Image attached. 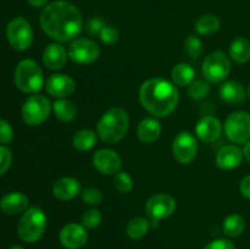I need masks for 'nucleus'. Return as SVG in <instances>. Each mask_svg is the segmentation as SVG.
Here are the masks:
<instances>
[{
	"label": "nucleus",
	"instance_id": "obj_1",
	"mask_svg": "<svg viewBox=\"0 0 250 249\" xmlns=\"http://www.w3.org/2000/svg\"><path fill=\"white\" fill-rule=\"evenodd\" d=\"M39 22L42 29L58 42L72 41L81 33L83 27L80 10L66 0H56L44 6Z\"/></svg>",
	"mask_w": 250,
	"mask_h": 249
},
{
	"label": "nucleus",
	"instance_id": "obj_2",
	"mask_svg": "<svg viewBox=\"0 0 250 249\" xmlns=\"http://www.w3.org/2000/svg\"><path fill=\"white\" fill-rule=\"evenodd\" d=\"M139 100L155 117H165L176 109L180 94L175 85L164 78H150L139 88Z\"/></svg>",
	"mask_w": 250,
	"mask_h": 249
},
{
	"label": "nucleus",
	"instance_id": "obj_3",
	"mask_svg": "<svg viewBox=\"0 0 250 249\" xmlns=\"http://www.w3.org/2000/svg\"><path fill=\"white\" fill-rule=\"evenodd\" d=\"M129 119L126 110L112 107L107 110L97 124L98 136L110 144L117 143L126 136L128 131Z\"/></svg>",
	"mask_w": 250,
	"mask_h": 249
},
{
	"label": "nucleus",
	"instance_id": "obj_4",
	"mask_svg": "<svg viewBox=\"0 0 250 249\" xmlns=\"http://www.w3.org/2000/svg\"><path fill=\"white\" fill-rule=\"evenodd\" d=\"M46 227L45 212L41 208H28L20 220L17 232L26 243H34L43 236Z\"/></svg>",
	"mask_w": 250,
	"mask_h": 249
},
{
	"label": "nucleus",
	"instance_id": "obj_5",
	"mask_svg": "<svg viewBox=\"0 0 250 249\" xmlns=\"http://www.w3.org/2000/svg\"><path fill=\"white\" fill-rule=\"evenodd\" d=\"M15 83L24 93L38 92L44 83L43 71L34 60L24 59L15 70Z\"/></svg>",
	"mask_w": 250,
	"mask_h": 249
},
{
	"label": "nucleus",
	"instance_id": "obj_6",
	"mask_svg": "<svg viewBox=\"0 0 250 249\" xmlns=\"http://www.w3.org/2000/svg\"><path fill=\"white\" fill-rule=\"evenodd\" d=\"M51 104L44 95H31L22 105V119L29 126H38L49 117Z\"/></svg>",
	"mask_w": 250,
	"mask_h": 249
},
{
	"label": "nucleus",
	"instance_id": "obj_7",
	"mask_svg": "<svg viewBox=\"0 0 250 249\" xmlns=\"http://www.w3.org/2000/svg\"><path fill=\"white\" fill-rule=\"evenodd\" d=\"M6 38L15 50H27L33 42V31L31 24L23 17L11 20L6 26Z\"/></svg>",
	"mask_w": 250,
	"mask_h": 249
},
{
	"label": "nucleus",
	"instance_id": "obj_8",
	"mask_svg": "<svg viewBox=\"0 0 250 249\" xmlns=\"http://www.w3.org/2000/svg\"><path fill=\"white\" fill-rule=\"evenodd\" d=\"M225 134L234 144H244L250 139V114L236 111L225 122Z\"/></svg>",
	"mask_w": 250,
	"mask_h": 249
},
{
	"label": "nucleus",
	"instance_id": "obj_9",
	"mask_svg": "<svg viewBox=\"0 0 250 249\" xmlns=\"http://www.w3.org/2000/svg\"><path fill=\"white\" fill-rule=\"evenodd\" d=\"M231 72V61L222 51H214L203 62V75L211 83H220Z\"/></svg>",
	"mask_w": 250,
	"mask_h": 249
},
{
	"label": "nucleus",
	"instance_id": "obj_10",
	"mask_svg": "<svg viewBox=\"0 0 250 249\" xmlns=\"http://www.w3.org/2000/svg\"><path fill=\"white\" fill-rule=\"evenodd\" d=\"M71 60L80 65L92 63L99 58L100 49L97 43L87 38H77L70 44L67 51Z\"/></svg>",
	"mask_w": 250,
	"mask_h": 249
},
{
	"label": "nucleus",
	"instance_id": "obj_11",
	"mask_svg": "<svg viewBox=\"0 0 250 249\" xmlns=\"http://www.w3.org/2000/svg\"><path fill=\"white\" fill-rule=\"evenodd\" d=\"M176 210V200L170 194L160 193L148 199L146 204V211L153 222H159L173 214Z\"/></svg>",
	"mask_w": 250,
	"mask_h": 249
},
{
	"label": "nucleus",
	"instance_id": "obj_12",
	"mask_svg": "<svg viewBox=\"0 0 250 249\" xmlns=\"http://www.w3.org/2000/svg\"><path fill=\"white\" fill-rule=\"evenodd\" d=\"M198 153V143L190 132H181L175 137L172 143V154L180 164H189Z\"/></svg>",
	"mask_w": 250,
	"mask_h": 249
},
{
	"label": "nucleus",
	"instance_id": "obj_13",
	"mask_svg": "<svg viewBox=\"0 0 250 249\" xmlns=\"http://www.w3.org/2000/svg\"><path fill=\"white\" fill-rule=\"evenodd\" d=\"M93 165L103 175H116L121 168L122 160L111 149H99L93 155Z\"/></svg>",
	"mask_w": 250,
	"mask_h": 249
},
{
	"label": "nucleus",
	"instance_id": "obj_14",
	"mask_svg": "<svg viewBox=\"0 0 250 249\" xmlns=\"http://www.w3.org/2000/svg\"><path fill=\"white\" fill-rule=\"evenodd\" d=\"M60 242L66 249H80L87 243L85 227L78 224H68L60 232Z\"/></svg>",
	"mask_w": 250,
	"mask_h": 249
},
{
	"label": "nucleus",
	"instance_id": "obj_15",
	"mask_svg": "<svg viewBox=\"0 0 250 249\" xmlns=\"http://www.w3.org/2000/svg\"><path fill=\"white\" fill-rule=\"evenodd\" d=\"M46 92L58 99L68 97L75 92V81L63 73H54L46 81Z\"/></svg>",
	"mask_w": 250,
	"mask_h": 249
},
{
	"label": "nucleus",
	"instance_id": "obj_16",
	"mask_svg": "<svg viewBox=\"0 0 250 249\" xmlns=\"http://www.w3.org/2000/svg\"><path fill=\"white\" fill-rule=\"evenodd\" d=\"M222 133V124L216 117L204 116L197 122L195 134L200 141L205 143H212L217 141Z\"/></svg>",
	"mask_w": 250,
	"mask_h": 249
},
{
	"label": "nucleus",
	"instance_id": "obj_17",
	"mask_svg": "<svg viewBox=\"0 0 250 249\" xmlns=\"http://www.w3.org/2000/svg\"><path fill=\"white\" fill-rule=\"evenodd\" d=\"M243 151L237 145H225L216 155V165L222 170H233L241 165Z\"/></svg>",
	"mask_w": 250,
	"mask_h": 249
},
{
	"label": "nucleus",
	"instance_id": "obj_18",
	"mask_svg": "<svg viewBox=\"0 0 250 249\" xmlns=\"http://www.w3.org/2000/svg\"><path fill=\"white\" fill-rule=\"evenodd\" d=\"M28 203V198L23 193L10 192L0 199V209L7 215H17L26 211Z\"/></svg>",
	"mask_w": 250,
	"mask_h": 249
},
{
	"label": "nucleus",
	"instance_id": "obj_19",
	"mask_svg": "<svg viewBox=\"0 0 250 249\" xmlns=\"http://www.w3.org/2000/svg\"><path fill=\"white\" fill-rule=\"evenodd\" d=\"M43 61L44 65L50 70H60L67 61V51L59 43L49 44L44 49Z\"/></svg>",
	"mask_w": 250,
	"mask_h": 249
},
{
	"label": "nucleus",
	"instance_id": "obj_20",
	"mask_svg": "<svg viewBox=\"0 0 250 249\" xmlns=\"http://www.w3.org/2000/svg\"><path fill=\"white\" fill-rule=\"evenodd\" d=\"M81 190V183L73 177H61L55 181L53 186V193L58 199L71 200L77 197Z\"/></svg>",
	"mask_w": 250,
	"mask_h": 249
},
{
	"label": "nucleus",
	"instance_id": "obj_21",
	"mask_svg": "<svg viewBox=\"0 0 250 249\" xmlns=\"http://www.w3.org/2000/svg\"><path fill=\"white\" fill-rule=\"evenodd\" d=\"M220 98L229 104H241L246 100L247 93L243 85L236 81H227L220 87Z\"/></svg>",
	"mask_w": 250,
	"mask_h": 249
},
{
	"label": "nucleus",
	"instance_id": "obj_22",
	"mask_svg": "<svg viewBox=\"0 0 250 249\" xmlns=\"http://www.w3.org/2000/svg\"><path fill=\"white\" fill-rule=\"evenodd\" d=\"M137 133H138V138L143 143H153L161 134L160 122L156 119H153V117L142 120L138 124Z\"/></svg>",
	"mask_w": 250,
	"mask_h": 249
},
{
	"label": "nucleus",
	"instance_id": "obj_23",
	"mask_svg": "<svg viewBox=\"0 0 250 249\" xmlns=\"http://www.w3.org/2000/svg\"><path fill=\"white\" fill-rule=\"evenodd\" d=\"M229 56L237 63H246L250 60V42L243 37L234 39L229 45Z\"/></svg>",
	"mask_w": 250,
	"mask_h": 249
},
{
	"label": "nucleus",
	"instance_id": "obj_24",
	"mask_svg": "<svg viewBox=\"0 0 250 249\" xmlns=\"http://www.w3.org/2000/svg\"><path fill=\"white\" fill-rule=\"evenodd\" d=\"M194 76L195 72L192 66L185 62L177 63L171 71V78H172L173 83L178 87L189 85L194 81Z\"/></svg>",
	"mask_w": 250,
	"mask_h": 249
},
{
	"label": "nucleus",
	"instance_id": "obj_25",
	"mask_svg": "<svg viewBox=\"0 0 250 249\" xmlns=\"http://www.w3.org/2000/svg\"><path fill=\"white\" fill-rule=\"evenodd\" d=\"M53 111L55 114L56 119L62 122H70L77 115V107L71 100L62 98V99H58L54 103Z\"/></svg>",
	"mask_w": 250,
	"mask_h": 249
},
{
	"label": "nucleus",
	"instance_id": "obj_26",
	"mask_svg": "<svg viewBox=\"0 0 250 249\" xmlns=\"http://www.w3.org/2000/svg\"><path fill=\"white\" fill-rule=\"evenodd\" d=\"M194 29L200 36H211L220 29V19L215 15H203L195 22Z\"/></svg>",
	"mask_w": 250,
	"mask_h": 249
},
{
	"label": "nucleus",
	"instance_id": "obj_27",
	"mask_svg": "<svg viewBox=\"0 0 250 249\" xmlns=\"http://www.w3.org/2000/svg\"><path fill=\"white\" fill-rule=\"evenodd\" d=\"M97 139V133L94 131H92V129H81V131L75 133L72 143L73 146L78 150L87 151L95 145Z\"/></svg>",
	"mask_w": 250,
	"mask_h": 249
},
{
	"label": "nucleus",
	"instance_id": "obj_28",
	"mask_svg": "<svg viewBox=\"0 0 250 249\" xmlns=\"http://www.w3.org/2000/svg\"><path fill=\"white\" fill-rule=\"evenodd\" d=\"M222 227L225 234L229 237H238L246 228V220L239 214H231L225 219Z\"/></svg>",
	"mask_w": 250,
	"mask_h": 249
},
{
	"label": "nucleus",
	"instance_id": "obj_29",
	"mask_svg": "<svg viewBox=\"0 0 250 249\" xmlns=\"http://www.w3.org/2000/svg\"><path fill=\"white\" fill-rule=\"evenodd\" d=\"M149 228H150V222L144 217L137 216L129 220L126 227V232L132 239H141L142 237L148 233Z\"/></svg>",
	"mask_w": 250,
	"mask_h": 249
},
{
	"label": "nucleus",
	"instance_id": "obj_30",
	"mask_svg": "<svg viewBox=\"0 0 250 249\" xmlns=\"http://www.w3.org/2000/svg\"><path fill=\"white\" fill-rule=\"evenodd\" d=\"M210 92V85L208 82L204 81H193L189 85H188V95L192 99L199 100L207 97Z\"/></svg>",
	"mask_w": 250,
	"mask_h": 249
},
{
	"label": "nucleus",
	"instance_id": "obj_31",
	"mask_svg": "<svg viewBox=\"0 0 250 249\" xmlns=\"http://www.w3.org/2000/svg\"><path fill=\"white\" fill-rule=\"evenodd\" d=\"M114 185L120 193H129L133 188V180L127 172L119 171L114 177Z\"/></svg>",
	"mask_w": 250,
	"mask_h": 249
},
{
	"label": "nucleus",
	"instance_id": "obj_32",
	"mask_svg": "<svg viewBox=\"0 0 250 249\" xmlns=\"http://www.w3.org/2000/svg\"><path fill=\"white\" fill-rule=\"evenodd\" d=\"M185 50L190 58H198L203 53L202 41L194 34H190L185 41Z\"/></svg>",
	"mask_w": 250,
	"mask_h": 249
},
{
	"label": "nucleus",
	"instance_id": "obj_33",
	"mask_svg": "<svg viewBox=\"0 0 250 249\" xmlns=\"http://www.w3.org/2000/svg\"><path fill=\"white\" fill-rule=\"evenodd\" d=\"M83 226L87 228H95L102 222V212L97 209H89L83 214Z\"/></svg>",
	"mask_w": 250,
	"mask_h": 249
},
{
	"label": "nucleus",
	"instance_id": "obj_34",
	"mask_svg": "<svg viewBox=\"0 0 250 249\" xmlns=\"http://www.w3.org/2000/svg\"><path fill=\"white\" fill-rule=\"evenodd\" d=\"M82 194V199L85 204L88 205H98L102 203L103 200V194L99 189L93 187L84 188V189L81 192Z\"/></svg>",
	"mask_w": 250,
	"mask_h": 249
},
{
	"label": "nucleus",
	"instance_id": "obj_35",
	"mask_svg": "<svg viewBox=\"0 0 250 249\" xmlns=\"http://www.w3.org/2000/svg\"><path fill=\"white\" fill-rule=\"evenodd\" d=\"M100 39L104 44H107V45H112V44L116 43L119 41L120 33L115 27L109 26V24H105L104 28L102 29L99 34Z\"/></svg>",
	"mask_w": 250,
	"mask_h": 249
},
{
	"label": "nucleus",
	"instance_id": "obj_36",
	"mask_svg": "<svg viewBox=\"0 0 250 249\" xmlns=\"http://www.w3.org/2000/svg\"><path fill=\"white\" fill-rule=\"evenodd\" d=\"M12 154L9 148L4 145H0V176L4 175L9 167L11 166Z\"/></svg>",
	"mask_w": 250,
	"mask_h": 249
},
{
	"label": "nucleus",
	"instance_id": "obj_37",
	"mask_svg": "<svg viewBox=\"0 0 250 249\" xmlns=\"http://www.w3.org/2000/svg\"><path fill=\"white\" fill-rule=\"evenodd\" d=\"M14 139V129L5 120H0V144H7Z\"/></svg>",
	"mask_w": 250,
	"mask_h": 249
},
{
	"label": "nucleus",
	"instance_id": "obj_38",
	"mask_svg": "<svg viewBox=\"0 0 250 249\" xmlns=\"http://www.w3.org/2000/svg\"><path fill=\"white\" fill-rule=\"evenodd\" d=\"M105 23L102 19L99 17H94V19L89 20L88 22V32H89L92 36H99L102 29L104 28Z\"/></svg>",
	"mask_w": 250,
	"mask_h": 249
},
{
	"label": "nucleus",
	"instance_id": "obj_39",
	"mask_svg": "<svg viewBox=\"0 0 250 249\" xmlns=\"http://www.w3.org/2000/svg\"><path fill=\"white\" fill-rule=\"evenodd\" d=\"M204 249H236V247L229 239H216L210 242Z\"/></svg>",
	"mask_w": 250,
	"mask_h": 249
},
{
	"label": "nucleus",
	"instance_id": "obj_40",
	"mask_svg": "<svg viewBox=\"0 0 250 249\" xmlns=\"http://www.w3.org/2000/svg\"><path fill=\"white\" fill-rule=\"evenodd\" d=\"M239 190H241L242 195L247 199H250V175L246 176L243 180L241 181V185H239Z\"/></svg>",
	"mask_w": 250,
	"mask_h": 249
},
{
	"label": "nucleus",
	"instance_id": "obj_41",
	"mask_svg": "<svg viewBox=\"0 0 250 249\" xmlns=\"http://www.w3.org/2000/svg\"><path fill=\"white\" fill-rule=\"evenodd\" d=\"M27 1H28L29 5H32L34 7H43L46 6L49 0H27Z\"/></svg>",
	"mask_w": 250,
	"mask_h": 249
},
{
	"label": "nucleus",
	"instance_id": "obj_42",
	"mask_svg": "<svg viewBox=\"0 0 250 249\" xmlns=\"http://www.w3.org/2000/svg\"><path fill=\"white\" fill-rule=\"evenodd\" d=\"M243 156L247 159V160L250 163V141L247 142V143H244V146H243Z\"/></svg>",
	"mask_w": 250,
	"mask_h": 249
},
{
	"label": "nucleus",
	"instance_id": "obj_43",
	"mask_svg": "<svg viewBox=\"0 0 250 249\" xmlns=\"http://www.w3.org/2000/svg\"><path fill=\"white\" fill-rule=\"evenodd\" d=\"M9 249H23L21 246H11Z\"/></svg>",
	"mask_w": 250,
	"mask_h": 249
},
{
	"label": "nucleus",
	"instance_id": "obj_44",
	"mask_svg": "<svg viewBox=\"0 0 250 249\" xmlns=\"http://www.w3.org/2000/svg\"><path fill=\"white\" fill-rule=\"evenodd\" d=\"M248 97L250 98V83H249V87H248Z\"/></svg>",
	"mask_w": 250,
	"mask_h": 249
}]
</instances>
